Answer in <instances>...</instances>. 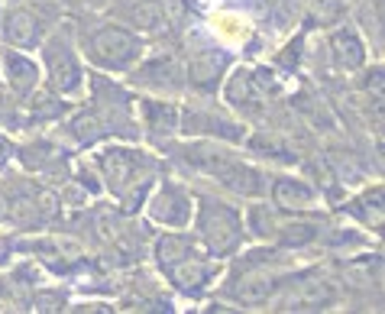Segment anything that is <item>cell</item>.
Wrapping results in <instances>:
<instances>
[{
  "label": "cell",
  "instance_id": "obj_1",
  "mask_svg": "<svg viewBox=\"0 0 385 314\" xmlns=\"http://www.w3.org/2000/svg\"><path fill=\"white\" fill-rule=\"evenodd\" d=\"M197 231H201V240L207 243V250L214 256H227L240 246V237H243V221L233 208L227 204H214L204 201L201 204V217H197Z\"/></svg>",
  "mask_w": 385,
  "mask_h": 314
},
{
  "label": "cell",
  "instance_id": "obj_2",
  "mask_svg": "<svg viewBox=\"0 0 385 314\" xmlns=\"http://www.w3.org/2000/svg\"><path fill=\"white\" fill-rule=\"evenodd\" d=\"M140 39L133 33H126L120 26H104L88 39V56L101 65V69L111 71H123L140 59Z\"/></svg>",
  "mask_w": 385,
  "mask_h": 314
},
{
  "label": "cell",
  "instance_id": "obj_3",
  "mask_svg": "<svg viewBox=\"0 0 385 314\" xmlns=\"http://www.w3.org/2000/svg\"><path fill=\"white\" fill-rule=\"evenodd\" d=\"M46 65H49V75H52V88L62 94H75L81 88V69H78L75 56H71L68 42L65 39H52L46 46Z\"/></svg>",
  "mask_w": 385,
  "mask_h": 314
},
{
  "label": "cell",
  "instance_id": "obj_4",
  "mask_svg": "<svg viewBox=\"0 0 385 314\" xmlns=\"http://www.w3.org/2000/svg\"><path fill=\"white\" fill-rule=\"evenodd\" d=\"M337 298L334 285L324 279H308L298 282L285 298L279 301V311H321V308H330Z\"/></svg>",
  "mask_w": 385,
  "mask_h": 314
},
{
  "label": "cell",
  "instance_id": "obj_5",
  "mask_svg": "<svg viewBox=\"0 0 385 314\" xmlns=\"http://www.w3.org/2000/svg\"><path fill=\"white\" fill-rule=\"evenodd\" d=\"M149 214H153V221L165 223V227H185L188 217H191V201L182 188H175V185H162L159 195H155L153 204H149Z\"/></svg>",
  "mask_w": 385,
  "mask_h": 314
},
{
  "label": "cell",
  "instance_id": "obj_6",
  "mask_svg": "<svg viewBox=\"0 0 385 314\" xmlns=\"http://www.w3.org/2000/svg\"><path fill=\"white\" fill-rule=\"evenodd\" d=\"M224 69H227V56L217 49H201L191 56L188 62V78L195 88L201 91H210V88H217V81L224 78Z\"/></svg>",
  "mask_w": 385,
  "mask_h": 314
},
{
  "label": "cell",
  "instance_id": "obj_7",
  "mask_svg": "<svg viewBox=\"0 0 385 314\" xmlns=\"http://www.w3.org/2000/svg\"><path fill=\"white\" fill-rule=\"evenodd\" d=\"M330 56H334L337 69L356 71V69H363V62H366V46L353 29H337L334 39H330Z\"/></svg>",
  "mask_w": 385,
  "mask_h": 314
},
{
  "label": "cell",
  "instance_id": "obj_8",
  "mask_svg": "<svg viewBox=\"0 0 385 314\" xmlns=\"http://www.w3.org/2000/svg\"><path fill=\"white\" fill-rule=\"evenodd\" d=\"M101 168H104L107 182H111V188H117L120 195L126 191V185L133 182V168H136V156L130 153V149H104L101 153Z\"/></svg>",
  "mask_w": 385,
  "mask_h": 314
},
{
  "label": "cell",
  "instance_id": "obj_9",
  "mask_svg": "<svg viewBox=\"0 0 385 314\" xmlns=\"http://www.w3.org/2000/svg\"><path fill=\"white\" fill-rule=\"evenodd\" d=\"M4 33H7V39L14 42L16 49H29V46L39 42L42 23H39V16H33L29 10H14V14H7V20H4Z\"/></svg>",
  "mask_w": 385,
  "mask_h": 314
},
{
  "label": "cell",
  "instance_id": "obj_10",
  "mask_svg": "<svg viewBox=\"0 0 385 314\" xmlns=\"http://www.w3.org/2000/svg\"><path fill=\"white\" fill-rule=\"evenodd\" d=\"M217 178L227 185L230 191H237V195H246V198H252V195H260L262 191V175L256 172V168H250V166H243V162H227L224 168L217 172Z\"/></svg>",
  "mask_w": 385,
  "mask_h": 314
},
{
  "label": "cell",
  "instance_id": "obj_11",
  "mask_svg": "<svg viewBox=\"0 0 385 314\" xmlns=\"http://www.w3.org/2000/svg\"><path fill=\"white\" fill-rule=\"evenodd\" d=\"M165 273L178 288H185V292H197V288L210 279L214 269H210L207 263H201V259H195V256H185V259H178V263L165 265Z\"/></svg>",
  "mask_w": 385,
  "mask_h": 314
},
{
  "label": "cell",
  "instance_id": "obj_12",
  "mask_svg": "<svg viewBox=\"0 0 385 314\" xmlns=\"http://www.w3.org/2000/svg\"><path fill=\"white\" fill-rule=\"evenodd\" d=\"M272 198L279 208H288V211H304L314 204V188L304 185L302 178H279L272 185Z\"/></svg>",
  "mask_w": 385,
  "mask_h": 314
},
{
  "label": "cell",
  "instance_id": "obj_13",
  "mask_svg": "<svg viewBox=\"0 0 385 314\" xmlns=\"http://www.w3.org/2000/svg\"><path fill=\"white\" fill-rule=\"evenodd\" d=\"M260 88H256V75H250V71L240 69L237 75L227 81V101H230L233 107H240V111H250L256 113L260 111Z\"/></svg>",
  "mask_w": 385,
  "mask_h": 314
},
{
  "label": "cell",
  "instance_id": "obj_14",
  "mask_svg": "<svg viewBox=\"0 0 385 314\" xmlns=\"http://www.w3.org/2000/svg\"><path fill=\"white\" fill-rule=\"evenodd\" d=\"M4 65H7V81L14 91L20 94H29L36 88V81H39V71H36V65L29 62V59L16 56V52L7 49V56H4Z\"/></svg>",
  "mask_w": 385,
  "mask_h": 314
},
{
  "label": "cell",
  "instance_id": "obj_15",
  "mask_svg": "<svg viewBox=\"0 0 385 314\" xmlns=\"http://www.w3.org/2000/svg\"><path fill=\"white\" fill-rule=\"evenodd\" d=\"M275 292H279V279H272V275H250V279H243V285L233 288L237 301H243V305H266Z\"/></svg>",
  "mask_w": 385,
  "mask_h": 314
},
{
  "label": "cell",
  "instance_id": "obj_16",
  "mask_svg": "<svg viewBox=\"0 0 385 314\" xmlns=\"http://www.w3.org/2000/svg\"><path fill=\"white\" fill-rule=\"evenodd\" d=\"M191 246L195 243H191V237H185V233H165V237L155 243V256H159L162 269L178 263V259H185V256H191Z\"/></svg>",
  "mask_w": 385,
  "mask_h": 314
},
{
  "label": "cell",
  "instance_id": "obj_17",
  "mask_svg": "<svg viewBox=\"0 0 385 314\" xmlns=\"http://www.w3.org/2000/svg\"><path fill=\"white\" fill-rule=\"evenodd\" d=\"M133 23L143 29V33H162V29L168 26L165 10H162V4H155V0H140V4H136Z\"/></svg>",
  "mask_w": 385,
  "mask_h": 314
},
{
  "label": "cell",
  "instance_id": "obj_18",
  "mask_svg": "<svg viewBox=\"0 0 385 314\" xmlns=\"http://www.w3.org/2000/svg\"><path fill=\"white\" fill-rule=\"evenodd\" d=\"M143 113H146V126H153L155 133H172L175 130V107L165 101H143Z\"/></svg>",
  "mask_w": 385,
  "mask_h": 314
},
{
  "label": "cell",
  "instance_id": "obj_19",
  "mask_svg": "<svg viewBox=\"0 0 385 314\" xmlns=\"http://www.w3.org/2000/svg\"><path fill=\"white\" fill-rule=\"evenodd\" d=\"M188 162H191L195 168H204V172L217 175L220 168L230 162V156L220 153L217 146H195V149H188Z\"/></svg>",
  "mask_w": 385,
  "mask_h": 314
},
{
  "label": "cell",
  "instance_id": "obj_20",
  "mask_svg": "<svg viewBox=\"0 0 385 314\" xmlns=\"http://www.w3.org/2000/svg\"><path fill=\"white\" fill-rule=\"evenodd\" d=\"M71 133H75L78 143H94L104 136V123H101L98 113H78V117L71 120Z\"/></svg>",
  "mask_w": 385,
  "mask_h": 314
},
{
  "label": "cell",
  "instance_id": "obj_21",
  "mask_svg": "<svg viewBox=\"0 0 385 314\" xmlns=\"http://www.w3.org/2000/svg\"><path fill=\"white\" fill-rule=\"evenodd\" d=\"M317 237V227L314 223H285L279 231V240L285 246H304Z\"/></svg>",
  "mask_w": 385,
  "mask_h": 314
},
{
  "label": "cell",
  "instance_id": "obj_22",
  "mask_svg": "<svg viewBox=\"0 0 385 314\" xmlns=\"http://www.w3.org/2000/svg\"><path fill=\"white\" fill-rule=\"evenodd\" d=\"M359 204H363V208H359L363 221L372 223V227H379V223H382V188H376L372 195H366Z\"/></svg>",
  "mask_w": 385,
  "mask_h": 314
},
{
  "label": "cell",
  "instance_id": "obj_23",
  "mask_svg": "<svg viewBox=\"0 0 385 314\" xmlns=\"http://www.w3.org/2000/svg\"><path fill=\"white\" fill-rule=\"evenodd\" d=\"M250 227L252 233H260V237H269V233H275L272 227V214H269V204H256V208H250Z\"/></svg>",
  "mask_w": 385,
  "mask_h": 314
},
{
  "label": "cell",
  "instance_id": "obj_24",
  "mask_svg": "<svg viewBox=\"0 0 385 314\" xmlns=\"http://www.w3.org/2000/svg\"><path fill=\"white\" fill-rule=\"evenodd\" d=\"M10 217H14L16 223H36V217H39V211H36V201H29V198H16V201H10Z\"/></svg>",
  "mask_w": 385,
  "mask_h": 314
},
{
  "label": "cell",
  "instance_id": "obj_25",
  "mask_svg": "<svg viewBox=\"0 0 385 314\" xmlns=\"http://www.w3.org/2000/svg\"><path fill=\"white\" fill-rule=\"evenodd\" d=\"M65 308V298L56 292H39L33 298V311H62Z\"/></svg>",
  "mask_w": 385,
  "mask_h": 314
},
{
  "label": "cell",
  "instance_id": "obj_26",
  "mask_svg": "<svg viewBox=\"0 0 385 314\" xmlns=\"http://www.w3.org/2000/svg\"><path fill=\"white\" fill-rule=\"evenodd\" d=\"M33 113L36 117H56V113H62V101L49 98V94H39L33 101Z\"/></svg>",
  "mask_w": 385,
  "mask_h": 314
},
{
  "label": "cell",
  "instance_id": "obj_27",
  "mask_svg": "<svg viewBox=\"0 0 385 314\" xmlns=\"http://www.w3.org/2000/svg\"><path fill=\"white\" fill-rule=\"evenodd\" d=\"M10 153H14V146H10V143L4 140V136H0V166H4V162L10 159Z\"/></svg>",
  "mask_w": 385,
  "mask_h": 314
},
{
  "label": "cell",
  "instance_id": "obj_28",
  "mask_svg": "<svg viewBox=\"0 0 385 314\" xmlns=\"http://www.w3.org/2000/svg\"><path fill=\"white\" fill-rule=\"evenodd\" d=\"M91 4H104V0H91Z\"/></svg>",
  "mask_w": 385,
  "mask_h": 314
}]
</instances>
